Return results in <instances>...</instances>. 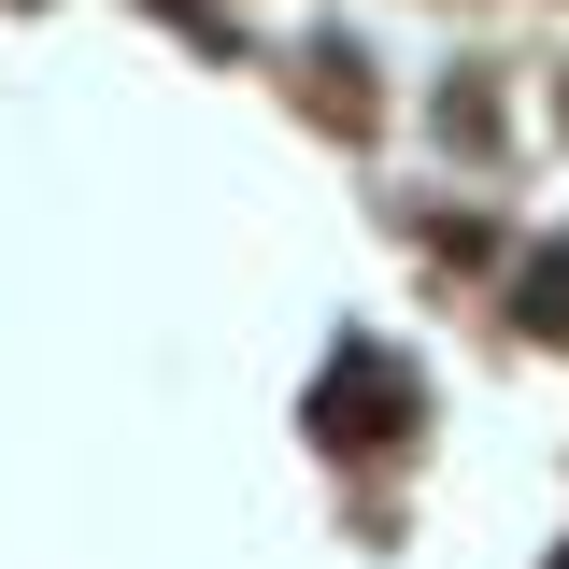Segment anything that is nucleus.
<instances>
[{
	"mask_svg": "<svg viewBox=\"0 0 569 569\" xmlns=\"http://www.w3.org/2000/svg\"><path fill=\"white\" fill-rule=\"evenodd\" d=\"M527 313H569V257H541V271H527Z\"/></svg>",
	"mask_w": 569,
	"mask_h": 569,
	"instance_id": "f257e3e1",
	"label": "nucleus"
}]
</instances>
